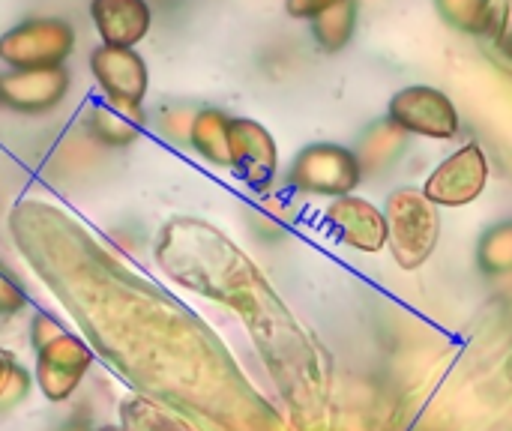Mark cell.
<instances>
[{
    "label": "cell",
    "instance_id": "cell-9",
    "mask_svg": "<svg viewBox=\"0 0 512 431\" xmlns=\"http://www.w3.org/2000/svg\"><path fill=\"white\" fill-rule=\"evenodd\" d=\"M390 120L414 135L426 138H453L459 132V114L453 102L435 87H408L393 96Z\"/></svg>",
    "mask_w": 512,
    "mask_h": 431
},
{
    "label": "cell",
    "instance_id": "cell-10",
    "mask_svg": "<svg viewBox=\"0 0 512 431\" xmlns=\"http://www.w3.org/2000/svg\"><path fill=\"white\" fill-rule=\"evenodd\" d=\"M90 18L102 45L135 48L153 24L147 0H90Z\"/></svg>",
    "mask_w": 512,
    "mask_h": 431
},
{
    "label": "cell",
    "instance_id": "cell-13",
    "mask_svg": "<svg viewBox=\"0 0 512 431\" xmlns=\"http://www.w3.org/2000/svg\"><path fill=\"white\" fill-rule=\"evenodd\" d=\"M228 129L231 117L219 108H201L192 117L186 141L192 150L216 168H228Z\"/></svg>",
    "mask_w": 512,
    "mask_h": 431
},
{
    "label": "cell",
    "instance_id": "cell-2",
    "mask_svg": "<svg viewBox=\"0 0 512 431\" xmlns=\"http://www.w3.org/2000/svg\"><path fill=\"white\" fill-rule=\"evenodd\" d=\"M75 51V30L54 15L27 18L0 36V63L9 69H51L63 66Z\"/></svg>",
    "mask_w": 512,
    "mask_h": 431
},
{
    "label": "cell",
    "instance_id": "cell-17",
    "mask_svg": "<svg viewBox=\"0 0 512 431\" xmlns=\"http://www.w3.org/2000/svg\"><path fill=\"white\" fill-rule=\"evenodd\" d=\"M438 3H441V12L459 27H474L480 21V12L486 9L483 0H438Z\"/></svg>",
    "mask_w": 512,
    "mask_h": 431
},
{
    "label": "cell",
    "instance_id": "cell-1",
    "mask_svg": "<svg viewBox=\"0 0 512 431\" xmlns=\"http://www.w3.org/2000/svg\"><path fill=\"white\" fill-rule=\"evenodd\" d=\"M387 243L405 270L420 267L438 243V210L417 189H399L387 201Z\"/></svg>",
    "mask_w": 512,
    "mask_h": 431
},
{
    "label": "cell",
    "instance_id": "cell-19",
    "mask_svg": "<svg viewBox=\"0 0 512 431\" xmlns=\"http://www.w3.org/2000/svg\"><path fill=\"white\" fill-rule=\"evenodd\" d=\"M99 431H123V429H114V426H108V429H99Z\"/></svg>",
    "mask_w": 512,
    "mask_h": 431
},
{
    "label": "cell",
    "instance_id": "cell-16",
    "mask_svg": "<svg viewBox=\"0 0 512 431\" xmlns=\"http://www.w3.org/2000/svg\"><path fill=\"white\" fill-rule=\"evenodd\" d=\"M27 309V294L18 279L0 264V318H15Z\"/></svg>",
    "mask_w": 512,
    "mask_h": 431
},
{
    "label": "cell",
    "instance_id": "cell-14",
    "mask_svg": "<svg viewBox=\"0 0 512 431\" xmlns=\"http://www.w3.org/2000/svg\"><path fill=\"white\" fill-rule=\"evenodd\" d=\"M354 15H357V6L354 0H342L330 9H324L321 15L312 18V33L318 39V45L324 51H339L348 45L351 33H354Z\"/></svg>",
    "mask_w": 512,
    "mask_h": 431
},
{
    "label": "cell",
    "instance_id": "cell-7",
    "mask_svg": "<svg viewBox=\"0 0 512 431\" xmlns=\"http://www.w3.org/2000/svg\"><path fill=\"white\" fill-rule=\"evenodd\" d=\"M72 90L66 66L51 69H12L0 75V105L18 114L54 111Z\"/></svg>",
    "mask_w": 512,
    "mask_h": 431
},
{
    "label": "cell",
    "instance_id": "cell-11",
    "mask_svg": "<svg viewBox=\"0 0 512 431\" xmlns=\"http://www.w3.org/2000/svg\"><path fill=\"white\" fill-rule=\"evenodd\" d=\"M327 225L330 231L360 249V252H378L387 243V219L363 198H339L327 207Z\"/></svg>",
    "mask_w": 512,
    "mask_h": 431
},
{
    "label": "cell",
    "instance_id": "cell-6",
    "mask_svg": "<svg viewBox=\"0 0 512 431\" xmlns=\"http://www.w3.org/2000/svg\"><path fill=\"white\" fill-rule=\"evenodd\" d=\"M228 168L252 189L264 192L279 168V150L273 135L249 120V117H231L228 129Z\"/></svg>",
    "mask_w": 512,
    "mask_h": 431
},
{
    "label": "cell",
    "instance_id": "cell-4",
    "mask_svg": "<svg viewBox=\"0 0 512 431\" xmlns=\"http://www.w3.org/2000/svg\"><path fill=\"white\" fill-rule=\"evenodd\" d=\"M288 180L294 189L309 195L345 198L360 180V162L339 144H309L297 153Z\"/></svg>",
    "mask_w": 512,
    "mask_h": 431
},
{
    "label": "cell",
    "instance_id": "cell-12",
    "mask_svg": "<svg viewBox=\"0 0 512 431\" xmlns=\"http://www.w3.org/2000/svg\"><path fill=\"white\" fill-rule=\"evenodd\" d=\"M81 123L87 129V135L96 141V144H105V147H126L132 144L141 129H144V114H129V111H120L108 102H93L87 105V111L81 114Z\"/></svg>",
    "mask_w": 512,
    "mask_h": 431
},
{
    "label": "cell",
    "instance_id": "cell-15",
    "mask_svg": "<svg viewBox=\"0 0 512 431\" xmlns=\"http://www.w3.org/2000/svg\"><path fill=\"white\" fill-rule=\"evenodd\" d=\"M30 390V375L18 366L15 354L0 348V408L18 405Z\"/></svg>",
    "mask_w": 512,
    "mask_h": 431
},
{
    "label": "cell",
    "instance_id": "cell-8",
    "mask_svg": "<svg viewBox=\"0 0 512 431\" xmlns=\"http://www.w3.org/2000/svg\"><path fill=\"white\" fill-rule=\"evenodd\" d=\"M486 180H489V165L480 144H465L462 150H456L450 159L438 165V171L426 180L423 195L432 204L462 207L471 204L486 189Z\"/></svg>",
    "mask_w": 512,
    "mask_h": 431
},
{
    "label": "cell",
    "instance_id": "cell-5",
    "mask_svg": "<svg viewBox=\"0 0 512 431\" xmlns=\"http://www.w3.org/2000/svg\"><path fill=\"white\" fill-rule=\"evenodd\" d=\"M93 366L90 348L66 330L36 348V384L48 402H66Z\"/></svg>",
    "mask_w": 512,
    "mask_h": 431
},
{
    "label": "cell",
    "instance_id": "cell-3",
    "mask_svg": "<svg viewBox=\"0 0 512 431\" xmlns=\"http://www.w3.org/2000/svg\"><path fill=\"white\" fill-rule=\"evenodd\" d=\"M90 75L102 99L120 111L144 114V99L150 90V72L144 57L135 48L99 45L90 51Z\"/></svg>",
    "mask_w": 512,
    "mask_h": 431
},
{
    "label": "cell",
    "instance_id": "cell-18",
    "mask_svg": "<svg viewBox=\"0 0 512 431\" xmlns=\"http://www.w3.org/2000/svg\"><path fill=\"white\" fill-rule=\"evenodd\" d=\"M336 3H342V0H285V9L294 18H309L312 21L315 15H321L324 9H330Z\"/></svg>",
    "mask_w": 512,
    "mask_h": 431
}]
</instances>
